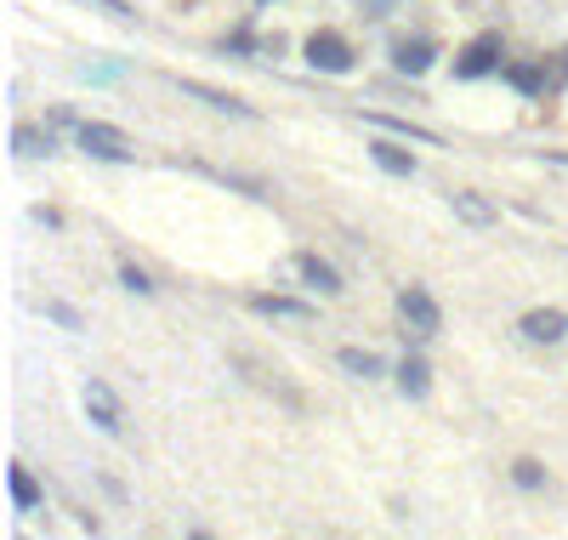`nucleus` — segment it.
Returning a JSON list of instances; mask_svg holds the SVG:
<instances>
[{
	"label": "nucleus",
	"mask_w": 568,
	"mask_h": 540,
	"mask_svg": "<svg viewBox=\"0 0 568 540\" xmlns=\"http://www.w3.org/2000/svg\"><path fill=\"white\" fill-rule=\"evenodd\" d=\"M74 142H80L91 160H114V165H126L137 154V142L119 126H109V120H74Z\"/></svg>",
	"instance_id": "1"
},
{
	"label": "nucleus",
	"mask_w": 568,
	"mask_h": 540,
	"mask_svg": "<svg viewBox=\"0 0 568 540\" xmlns=\"http://www.w3.org/2000/svg\"><path fill=\"white\" fill-rule=\"evenodd\" d=\"M501 58H506L501 35H478V40H466V46H460V58H455V80H483V75H495V68H506Z\"/></svg>",
	"instance_id": "2"
},
{
	"label": "nucleus",
	"mask_w": 568,
	"mask_h": 540,
	"mask_svg": "<svg viewBox=\"0 0 568 540\" xmlns=\"http://www.w3.org/2000/svg\"><path fill=\"white\" fill-rule=\"evenodd\" d=\"M399 313H404V325H409L415 336H438V330H443V307L432 302L427 285H404V290H399Z\"/></svg>",
	"instance_id": "3"
},
{
	"label": "nucleus",
	"mask_w": 568,
	"mask_h": 540,
	"mask_svg": "<svg viewBox=\"0 0 568 540\" xmlns=\"http://www.w3.org/2000/svg\"><path fill=\"white\" fill-rule=\"evenodd\" d=\"M302 52H307L313 68H325V75H348V68H353V46L341 40L336 29H313Z\"/></svg>",
	"instance_id": "4"
},
{
	"label": "nucleus",
	"mask_w": 568,
	"mask_h": 540,
	"mask_svg": "<svg viewBox=\"0 0 568 540\" xmlns=\"http://www.w3.org/2000/svg\"><path fill=\"white\" fill-rule=\"evenodd\" d=\"M80 404H86V415H91V422L97 427H103V432H119V427H126V410H119V392L109 387V381H86L80 387Z\"/></svg>",
	"instance_id": "5"
},
{
	"label": "nucleus",
	"mask_w": 568,
	"mask_h": 540,
	"mask_svg": "<svg viewBox=\"0 0 568 540\" xmlns=\"http://www.w3.org/2000/svg\"><path fill=\"white\" fill-rule=\"evenodd\" d=\"M517 336L534 341V348H557V341L568 336V313L563 307H529L523 318H517Z\"/></svg>",
	"instance_id": "6"
},
{
	"label": "nucleus",
	"mask_w": 568,
	"mask_h": 540,
	"mask_svg": "<svg viewBox=\"0 0 568 540\" xmlns=\"http://www.w3.org/2000/svg\"><path fill=\"white\" fill-rule=\"evenodd\" d=\"M233 364H239V371H251V381L262 387V392H274V399L279 404H290V410H302V392H295L279 371H274V364H262V359H251V353H233Z\"/></svg>",
	"instance_id": "7"
},
{
	"label": "nucleus",
	"mask_w": 568,
	"mask_h": 540,
	"mask_svg": "<svg viewBox=\"0 0 568 540\" xmlns=\"http://www.w3.org/2000/svg\"><path fill=\"white\" fill-rule=\"evenodd\" d=\"M432 58H438V46H432L427 35H415V40H392V68H399V75H427Z\"/></svg>",
	"instance_id": "8"
},
{
	"label": "nucleus",
	"mask_w": 568,
	"mask_h": 540,
	"mask_svg": "<svg viewBox=\"0 0 568 540\" xmlns=\"http://www.w3.org/2000/svg\"><path fill=\"white\" fill-rule=\"evenodd\" d=\"M188 97H200L205 109H216V114H233V120H256V109L251 103H239L233 91H216V86H200V80H177Z\"/></svg>",
	"instance_id": "9"
},
{
	"label": "nucleus",
	"mask_w": 568,
	"mask_h": 540,
	"mask_svg": "<svg viewBox=\"0 0 568 540\" xmlns=\"http://www.w3.org/2000/svg\"><path fill=\"white\" fill-rule=\"evenodd\" d=\"M251 313H262V318H295V325H307V318H313V307H307V302H295V297H274V290H256V297H251Z\"/></svg>",
	"instance_id": "10"
},
{
	"label": "nucleus",
	"mask_w": 568,
	"mask_h": 540,
	"mask_svg": "<svg viewBox=\"0 0 568 540\" xmlns=\"http://www.w3.org/2000/svg\"><path fill=\"white\" fill-rule=\"evenodd\" d=\"M450 205H455V216H460L466 228H489V223L501 216V211L489 205L483 193H472V188H455V193H450Z\"/></svg>",
	"instance_id": "11"
},
{
	"label": "nucleus",
	"mask_w": 568,
	"mask_h": 540,
	"mask_svg": "<svg viewBox=\"0 0 568 540\" xmlns=\"http://www.w3.org/2000/svg\"><path fill=\"white\" fill-rule=\"evenodd\" d=\"M295 274H302L313 290H325V297H336V290H341V274H336V267L318 256V251H302V256H295Z\"/></svg>",
	"instance_id": "12"
},
{
	"label": "nucleus",
	"mask_w": 568,
	"mask_h": 540,
	"mask_svg": "<svg viewBox=\"0 0 568 540\" xmlns=\"http://www.w3.org/2000/svg\"><path fill=\"white\" fill-rule=\"evenodd\" d=\"M336 364L348 376H358V381H376V376H387V359L376 353V348H341L336 353Z\"/></svg>",
	"instance_id": "13"
},
{
	"label": "nucleus",
	"mask_w": 568,
	"mask_h": 540,
	"mask_svg": "<svg viewBox=\"0 0 568 540\" xmlns=\"http://www.w3.org/2000/svg\"><path fill=\"white\" fill-rule=\"evenodd\" d=\"M369 160H376L387 177H415V154L399 149V142H369Z\"/></svg>",
	"instance_id": "14"
},
{
	"label": "nucleus",
	"mask_w": 568,
	"mask_h": 540,
	"mask_svg": "<svg viewBox=\"0 0 568 540\" xmlns=\"http://www.w3.org/2000/svg\"><path fill=\"white\" fill-rule=\"evenodd\" d=\"M427 387H432V364L427 359H404L399 364V392L404 399H427Z\"/></svg>",
	"instance_id": "15"
},
{
	"label": "nucleus",
	"mask_w": 568,
	"mask_h": 540,
	"mask_svg": "<svg viewBox=\"0 0 568 540\" xmlns=\"http://www.w3.org/2000/svg\"><path fill=\"white\" fill-rule=\"evenodd\" d=\"M7 489H12V506L17 512H35L40 506V484L29 478V466H7Z\"/></svg>",
	"instance_id": "16"
},
{
	"label": "nucleus",
	"mask_w": 568,
	"mask_h": 540,
	"mask_svg": "<svg viewBox=\"0 0 568 540\" xmlns=\"http://www.w3.org/2000/svg\"><path fill=\"white\" fill-rule=\"evenodd\" d=\"M12 149L23 154V160H40V154H52L58 142H52V131H35V126H17L12 131Z\"/></svg>",
	"instance_id": "17"
},
{
	"label": "nucleus",
	"mask_w": 568,
	"mask_h": 540,
	"mask_svg": "<svg viewBox=\"0 0 568 540\" xmlns=\"http://www.w3.org/2000/svg\"><path fill=\"white\" fill-rule=\"evenodd\" d=\"M369 120H376V126H387V131H399V137H409V142H427V149L438 142V137H432L427 126H409L404 114H369Z\"/></svg>",
	"instance_id": "18"
},
{
	"label": "nucleus",
	"mask_w": 568,
	"mask_h": 540,
	"mask_svg": "<svg viewBox=\"0 0 568 540\" xmlns=\"http://www.w3.org/2000/svg\"><path fill=\"white\" fill-rule=\"evenodd\" d=\"M40 313H46V318H58V325H63V330H86V318H80V313H74L68 302H58V297H46V302H40Z\"/></svg>",
	"instance_id": "19"
},
{
	"label": "nucleus",
	"mask_w": 568,
	"mask_h": 540,
	"mask_svg": "<svg viewBox=\"0 0 568 540\" xmlns=\"http://www.w3.org/2000/svg\"><path fill=\"white\" fill-rule=\"evenodd\" d=\"M512 484L517 489H546V466H540V461H517L512 466Z\"/></svg>",
	"instance_id": "20"
},
{
	"label": "nucleus",
	"mask_w": 568,
	"mask_h": 540,
	"mask_svg": "<svg viewBox=\"0 0 568 540\" xmlns=\"http://www.w3.org/2000/svg\"><path fill=\"white\" fill-rule=\"evenodd\" d=\"M506 80H512L517 91H540V86H546V75H540V68H523V63H512Z\"/></svg>",
	"instance_id": "21"
},
{
	"label": "nucleus",
	"mask_w": 568,
	"mask_h": 540,
	"mask_svg": "<svg viewBox=\"0 0 568 540\" xmlns=\"http://www.w3.org/2000/svg\"><path fill=\"white\" fill-rule=\"evenodd\" d=\"M119 285H126V290H137V297H148V290H154V285H148V274H142V267H119Z\"/></svg>",
	"instance_id": "22"
},
{
	"label": "nucleus",
	"mask_w": 568,
	"mask_h": 540,
	"mask_svg": "<svg viewBox=\"0 0 568 540\" xmlns=\"http://www.w3.org/2000/svg\"><path fill=\"white\" fill-rule=\"evenodd\" d=\"M91 7H103V12H109V17H119V23H131V17H137V12L126 7V0H91Z\"/></svg>",
	"instance_id": "23"
},
{
	"label": "nucleus",
	"mask_w": 568,
	"mask_h": 540,
	"mask_svg": "<svg viewBox=\"0 0 568 540\" xmlns=\"http://www.w3.org/2000/svg\"><path fill=\"white\" fill-rule=\"evenodd\" d=\"M392 7H404V0H364V17H387Z\"/></svg>",
	"instance_id": "24"
},
{
	"label": "nucleus",
	"mask_w": 568,
	"mask_h": 540,
	"mask_svg": "<svg viewBox=\"0 0 568 540\" xmlns=\"http://www.w3.org/2000/svg\"><path fill=\"white\" fill-rule=\"evenodd\" d=\"M256 7H274V0H256Z\"/></svg>",
	"instance_id": "25"
}]
</instances>
